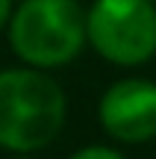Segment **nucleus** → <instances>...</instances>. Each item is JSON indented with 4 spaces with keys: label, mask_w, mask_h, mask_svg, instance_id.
Instances as JSON below:
<instances>
[{
    "label": "nucleus",
    "mask_w": 156,
    "mask_h": 159,
    "mask_svg": "<svg viewBox=\"0 0 156 159\" xmlns=\"http://www.w3.org/2000/svg\"><path fill=\"white\" fill-rule=\"evenodd\" d=\"M65 124V94L41 71L0 74V148L29 153L47 148Z\"/></svg>",
    "instance_id": "1"
},
{
    "label": "nucleus",
    "mask_w": 156,
    "mask_h": 159,
    "mask_svg": "<svg viewBox=\"0 0 156 159\" xmlns=\"http://www.w3.org/2000/svg\"><path fill=\"white\" fill-rule=\"evenodd\" d=\"M88 24L77 0H24L9 24V41L35 68L65 65L82 50Z\"/></svg>",
    "instance_id": "2"
},
{
    "label": "nucleus",
    "mask_w": 156,
    "mask_h": 159,
    "mask_svg": "<svg viewBox=\"0 0 156 159\" xmlns=\"http://www.w3.org/2000/svg\"><path fill=\"white\" fill-rule=\"evenodd\" d=\"M88 41L115 65H141L156 53V3L94 0L86 15Z\"/></svg>",
    "instance_id": "3"
},
{
    "label": "nucleus",
    "mask_w": 156,
    "mask_h": 159,
    "mask_svg": "<svg viewBox=\"0 0 156 159\" xmlns=\"http://www.w3.org/2000/svg\"><path fill=\"white\" fill-rule=\"evenodd\" d=\"M100 124L118 142L141 144L156 136V83L121 80L100 100Z\"/></svg>",
    "instance_id": "4"
},
{
    "label": "nucleus",
    "mask_w": 156,
    "mask_h": 159,
    "mask_svg": "<svg viewBox=\"0 0 156 159\" xmlns=\"http://www.w3.org/2000/svg\"><path fill=\"white\" fill-rule=\"evenodd\" d=\"M71 159H124V156L112 148H86V150H77Z\"/></svg>",
    "instance_id": "5"
},
{
    "label": "nucleus",
    "mask_w": 156,
    "mask_h": 159,
    "mask_svg": "<svg viewBox=\"0 0 156 159\" xmlns=\"http://www.w3.org/2000/svg\"><path fill=\"white\" fill-rule=\"evenodd\" d=\"M9 12H12V0H0V27L9 21Z\"/></svg>",
    "instance_id": "6"
},
{
    "label": "nucleus",
    "mask_w": 156,
    "mask_h": 159,
    "mask_svg": "<svg viewBox=\"0 0 156 159\" xmlns=\"http://www.w3.org/2000/svg\"><path fill=\"white\" fill-rule=\"evenodd\" d=\"M150 3H156V0H150Z\"/></svg>",
    "instance_id": "7"
},
{
    "label": "nucleus",
    "mask_w": 156,
    "mask_h": 159,
    "mask_svg": "<svg viewBox=\"0 0 156 159\" xmlns=\"http://www.w3.org/2000/svg\"><path fill=\"white\" fill-rule=\"evenodd\" d=\"M21 159H27V156H21Z\"/></svg>",
    "instance_id": "8"
}]
</instances>
